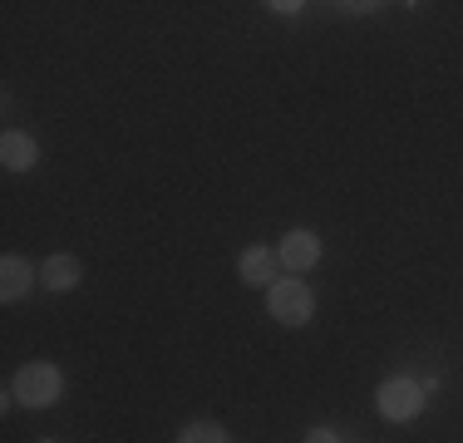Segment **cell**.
<instances>
[{
    "instance_id": "cell-1",
    "label": "cell",
    "mask_w": 463,
    "mask_h": 443,
    "mask_svg": "<svg viewBox=\"0 0 463 443\" xmlns=\"http://www.w3.org/2000/svg\"><path fill=\"white\" fill-rule=\"evenodd\" d=\"M429 394H434V384H419L410 374H390V380H380V390H374V409H380L384 424H414V419L424 414Z\"/></svg>"
},
{
    "instance_id": "cell-4",
    "label": "cell",
    "mask_w": 463,
    "mask_h": 443,
    "mask_svg": "<svg viewBox=\"0 0 463 443\" xmlns=\"http://www.w3.org/2000/svg\"><path fill=\"white\" fill-rule=\"evenodd\" d=\"M277 261H281L291 276H306L316 261H321V237H316L311 227H291V231L277 241Z\"/></svg>"
},
{
    "instance_id": "cell-3",
    "label": "cell",
    "mask_w": 463,
    "mask_h": 443,
    "mask_svg": "<svg viewBox=\"0 0 463 443\" xmlns=\"http://www.w3.org/2000/svg\"><path fill=\"white\" fill-rule=\"evenodd\" d=\"M267 310H271V320H277V325H286V330L311 325V316H316V291L306 286V276H286V281L267 286Z\"/></svg>"
},
{
    "instance_id": "cell-7",
    "label": "cell",
    "mask_w": 463,
    "mask_h": 443,
    "mask_svg": "<svg viewBox=\"0 0 463 443\" xmlns=\"http://www.w3.org/2000/svg\"><path fill=\"white\" fill-rule=\"evenodd\" d=\"M40 163V143L25 128H5L0 133V168L5 173H30Z\"/></svg>"
},
{
    "instance_id": "cell-6",
    "label": "cell",
    "mask_w": 463,
    "mask_h": 443,
    "mask_svg": "<svg viewBox=\"0 0 463 443\" xmlns=\"http://www.w3.org/2000/svg\"><path fill=\"white\" fill-rule=\"evenodd\" d=\"M80 281H84V261L70 257V251H54V257L40 261V286L45 291L70 296V291H80Z\"/></svg>"
},
{
    "instance_id": "cell-2",
    "label": "cell",
    "mask_w": 463,
    "mask_h": 443,
    "mask_svg": "<svg viewBox=\"0 0 463 443\" xmlns=\"http://www.w3.org/2000/svg\"><path fill=\"white\" fill-rule=\"evenodd\" d=\"M10 394H15V404H25V409H54L60 404V394H64V374H60V364L54 360H30V364H20L15 370V380H10Z\"/></svg>"
},
{
    "instance_id": "cell-5",
    "label": "cell",
    "mask_w": 463,
    "mask_h": 443,
    "mask_svg": "<svg viewBox=\"0 0 463 443\" xmlns=\"http://www.w3.org/2000/svg\"><path fill=\"white\" fill-rule=\"evenodd\" d=\"M40 286V266H30L25 257H0V301L5 306H15V301H25L30 291Z\"/></svg>"
},
{
    "instance_id": "cell-8",
    "label": "cell",
    "mask_w": 463,
    "mask_h": 443,
    "mask_svg": "<svg viewBox=\"0 0 463 443\" xmlns=\"http://www.w3.org/2000/svg\"><path fill=\"white\" fill-rule=\"evenodd\" d=\"M277 247H241L237 257V276L247 286H277Z\"/></svg>"
},
{
    "instance_id": "cell-10",
    "label": "cell",
    "mask_w": 463,
    "mask_h": 443,
    "mask_svg": "<svg viewBox=\"0 0 463 443\" xmlns=\"http://www.w3.org/2000/svg\"><path fill=\"white\" fill-rule=\"evenodd\" d=\"M306 443H345L335 434V429H326V424H316V429H306Z\"/></svg>"
},
{
    "instance_id": "cell-11",
    "label": "cell",
    "mask_w": 463,
    "mask_h": 443,
    "mask_svg": "<svg viewBox=\"0 0 463 443\" xmlns=\"http://www.w3.org/2000/svg\"><path fill=\"white\" fill-rule=\"evenodd\" d=\"M267 10H277V15H296V10H301V5H296V0H271Z\"/></svg>"
},
{
    "instance_id": "cell-9",
    "label": "cell",
    "mask_w": 463,
    "mask_h": 443,
    "mask_svg": "<svg viewBox=\"0 0 463 443\" xmlns=\"http://www.w3.org/2000/svg\"><path fill=\"white\" fill-rule=\"evenodd\" d=\"M178 443H237V438L222 424H213V419H193V424L178 429Z\"/></svg>"
},
{
    "instance_id": "cell-12",
    "label": "cell",
    "mask_w": 463,
    "mask_h": 443,
    "mask_svg": "<svg viewBox=\"0 0 463 443\" xmlns=\"http://www.w3.org/2000/svg\"><path fill=\"white\" fill-rule=\"evenodd\" d=\"M45 443H54V438H45Z\"/></svg>"
}]
</instances>
